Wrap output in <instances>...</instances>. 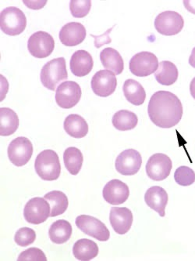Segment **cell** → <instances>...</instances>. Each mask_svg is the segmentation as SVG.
<instances>
[{"mask_svg":"<svg viewBox=\"0 0 195 261\" xmlns=\"http://www.w3.org/2000/svg\"><path fill=\"white\" fill-rule=\"evenodd\" d=\"M189 64L190 66L195 68V47L192 49L191 55H190V58H189Z\"/></svg>","mask_w":195,"mask_h":261,"instance_id":"d590c367","label":"cell"},{"mask_svg":"<svg viewBox=\"0 0 195 261\" xmlns=\"http://www.w3.org/2000/svg\"><path fill=\"white\" fill-rule=\"evenodd\" d=\"M94 62L91 55L88 51H76L72 55L70 62L71 72L78 77L85 76L91 72Z\"/></svg>","mask_w":195,"mask_h":261,"instance_id":"d6986e66","label":"cell"},{"mask_svg":"<svg viewBox=\"0 0 195 261\" xmlns=\"http://www.w3.org/2000/svg\"><path fill=\"white\" fill-rule=\"evenodd\" d=\"M51 207L45 198H33L29 200L24 210V216L29 224H38L44 223L50 217Z\"/></svg>","mask_w":195,"mask_h":261,"instance_id":"9c48e42d","label":"cell"},{"mask_svg":"<svg viewBox=\"0 0 195 261\" xmlns=\"http://www.w3.org/2000/svg\"><path fill=\"white\" fill-rule=\"evenodd\" d=\"M36 231L29 227L19 229L14 236V241L18 246L25 247L36 241Z\"/></svg>","mask_w":195,"mask_h":261,"instance_id":"1f68e13d","label":"cell"},{"mask_svg":"<svg viewBox=\"0 0 195 261\" xmlns=\"http://www.w3.org/2000/svg\"><path fill=\"white\" fill-rule=\"evenodd\" d=\"M129 68L132 74L136 76H148L158 69V58L151 52H140L131 59Z\"/></svg>","mask_w":195,"mask_h":261,"instance_id":"5b68a950","label":"cell"},{"mask_svg":"<svg viewBox=\"0 0 195 261\" xmlns=\"http://www.w3.org/2000/svg\"><path fill=\"white\" fill-rule=\"evenodd\" d=\"M184 25L183 17L174 11H165L157 16L155 27L157 32L164 36H175L181 32Z\"/></svg>","mask_w":195,"mask_h":261,"instance_id":"30bf717a","label":"cell"},{"mask_svg":"<svg viewBox=\"0 0 195 261\" xmlns=\"http://www.w3.org/2000/svg\"><path fill=\"white\" fill-rule=\"evenodd\" d=\"M174 179L180 186H190L194 183L195 173L188 166H180L174 173Z\"/></svg>","mask_w":195,"mask_h":261,"instance_id":"f546056e","label":"cell"},{"mask_svg":"<svg viewBox=\"0 0 195 261\" xmlns=\"http://www.w3.org/2000/svg\"><path fill=\"white\" fill-rule=\"evenodd\" d=\"M113 126L120 131H128L135 129L138 125V119L136 114L127 110H120L113 117Z\"/></svg>","mask_w":195,"mask_h":261,"instance_id":"83f0119b","label":"cell"},{"mask_svg":"<svg viewBox=\"0 0 195 261\" xmlns=\"http://www.w3.org/2000/svg\"><path fill=\"white\" fill-rule=\"evenodd\" d=\"M142 164V155L135 149L125 150L117 156L116 160V170L124 176L136 174Z\"/></svg>","mask_w":195,"mask_h":261,"instance_id":"5bb4252c","label":"cell"},{"mask_svg":"<svg viewBox=\"0 0 195 261\" xmlns=\"http://www.w3.org/2000/svg\"><path fill=\"white\" fill-rule=\"evenodd\" d=\"M66 61L63 58H55L49 61L41 71L40 79L42 85L48 90L55 91L58 84L68 80Z\"/></svg>","mask_w":195,"mask_h":261,"instance_id":"3957f363","label":"cell"},{"mask_svg":"<svg viewBox=\"0 0 195 261\" xmlns=\"http://www.w3.org/2000/svg\"><path fill=\"white\" fill-rule=\"evenodd\" d=\"M183 4H184V7L188 10L189 12L195 14L194 0H185V1H183Z\"/></svg>","mask_w":195,"mask_h":261,"instance_id":"e575fe53","label":"cell"},{"mask_svg":"<svg viewBox=\"0 0 195 261\" xmlns=\"http://www.w3.org/2000/svg\"><path fill=\"white\" fill-rule=\"evenodd\" d=\"M63 127L67 134L74 138H83L88 133V125L79 115L71 114L64 121Z\"/></svg>","mask_w":195,"mask_h":261,"instance_id":"44dd1931","label":"cell"},{"mask_svg":"<svg viewBox=\"0 0 195 261\" xmlns=\"http://www.w3.org/2000/svg\"><path fill=\"white\" fill-rule=\"evenodd\" d=\"M86 34L85 27L81 23H68L59 32V40L64 46H78L85 39Z\"/></svg>","mask_w":195,"mask_h":261,"instance_id":"e0dca14e","label":"cell"},{"mask_svg":"<svg viewBox=\"0 0 195 261\" xmlns=\"http://www.w3.org/2000/svg\"><path fill=\"white\" fill-rule=\"evenodd\" d=\"M27 26V18L22 10L15 7L4 9L0 14V29L10 36H18Z\"/></svg>","mask_w":195,"mask_h":261,"instance_id":"277c9868","label":"cell"},{"mask_svg":"<svg viewBox=\"0 0 195 261\" xmlns=\"http://www.w3.org/2000/svg\"><path fill=\"white\" fill-rule=\"evenodd\" d=\"M173 164L167 154L157 153L150 157L146 164L148 177L155 181H161L170 176Z\"/></svg>","mask_w":195,"mask_h":261,"instance_id":"8fae6325","label":"cell"},{"mask_svg":"<svg viewBox=\"0 0 195 261\" xmlns=\"http://www.w3.org/2000/svg\"><path fill=\"white\" fill-rule=\"evenodd\" d=\"M35 169L40 178L46 181H52L59 178L61 165L59 156L52 150H45L38 154L35 162Z\"/></svg>","mask_w":195,"mask_h":261,"instance_id":"7a4b0ae2","label":"cell"},{"mask_svg":"<svg viewBox=\"0 0 195 261\" xmlns=\"http://www.w3.org/2000/svg\"><path fill=\"white\" fill-rule=\"evenodd\" d=\"M133 214L126 207H112L110 221L114 231L124 234L129 231L133 224Z\"/></svg>","mask_w":195,"mask_h":261,"instance_id":"2e32d148","label":"cell"},{"mask_svg":"<svg viewBox=\"0 0 195 261\" xmlns=\"http://www.w3.org/2000/svg\"><path fill=\"white\" fill-rule=\"evenodd\" d=\"M63 161L65 167L71 175H78L82 167L84 158L78 148L71 147L64 151Z\"/></svg>","mask_w":195,"mask_h":261,"instance_id":"f1b7e54d","label":"cell"},{"mask_svg":"<svg viewBox=\"0 0 195 261\" xmlns=\"http://www.w3.org/2000/svg\"><path fill=\"white\" fill-rule=\"evenodd\" d=\"M155 77L156 81L161 85H173L178 79V69L173 62L161 61L155 71Z\"/></svg>","mask_w":195,"mask_h":261,"instance_id":"484cf974","label":"cell"},{"mask_svg":"<svg viewBox=\"0 0 195 261\" xmlns=\"http://www.w3.org/2000/svg\"><path fill=\"white\" fill-rule=\"evenodd\" d=\"M17 259L21 261H46L47 258L39 248H30L20 253Z\"/></svg>","mask_w":195,"mask_h":261,"instance_id":"d6a6232c","label":"cell"},{"mask_svg":"<svg viewBox=\"0 0 195 261\" xmlns=\"http://www.w3.org/2000/svg\"><path fill=\"white\" fill-rule=\"evenodd\" d=\"M113 28H114V26L112 27L111 29H109V30L106 31V33L102 35V36H97L91 34V37L94 39V45L95 47L100 48L101 46H104V45L109 44V43H111L112 39H110V34L111 33V31L113 30Z\"/></svg>","mask_w":195,"mask_h":261,"instance_id":"836d02e7","label":"cell"},{"mask_svg":"<svg viewBox=\"0 0 195 261\" xmlns=\"http://www.w3.org/2000/svg\"><path fill=\"white\" fill-rule=\"evenodd\" d=\"M91 89L96 95L107 97L112 95L117 87L116 75L109 70H100L91 79Z\"/></svg>","mask_w":195,"mask_h":261,"instance_id":"4fadbf2b","label":"cell"},{"mask_svg":"<svg viewBox=\"0 0 195 261\" xmlns=\"http://www.w3.org/2000/svg\"><path fill=\"white\" fill-rule=\"evenodd\" d=\"M81 94L79 84L73 81L63 82L56 89V103L62 109H71L80 101Z\"/></svg>","mask_w":195,"mask_h":261,"instance_id":"7c38bea8","label":"cell"},{"mask_svg":"<svg viewBox=\"0 0 195 261\" xmlns=\"http://www.w3.org/2000/svg\"><path fill=\"white\" fill-rule=\"evenodd\" d=\"M123 91L126 100L135 106L143 105L146 98V93L142 84L132 79L124 82Z\"/></svg>","mask_w":195,"mask_h":261,"instance_id":"7402d4cb","label":"cell"},{"mask_svg":"<svg viewBox=\"0 0 195 261\" xmlns=\"http://www.w3.org/2000/svg\"><path fill=\"white\" fill-rule=\"evenodd\" d=\"M168 200V194L161 187H151L145 195V201L148 206L158 213L161 217H165L166 206Z\"/></svg>","mask_w":195,"mask_h":261,"instance_id":"ac0fdd59","label":"cell"},{"mask_svg":"<svg viewBox=\"0 0 195 261\" xmlns=\"http://www.w3.org/2000/svg\"><path fill=\"white\" fill-rule=\"evenodd\" d=\"M183 106L180 99L169 91L156 92L148 103V113L155 126L164 129L173 127L183 116Z\"/></svg>","mask_w":195,"mask_h":261,"instance_id":"6da1fadb","label":"cell"},{"mask_svg":"<svg viewBox=\"0 0 195 261\" xmlns=\"http://www.w3.org/2000/svg\"><path fill=\"white\" fill-rule=\"evenodd\" d=\"M100 60L106 70H110L115 75H120L124 68L123 58L116 49L108 47L100 54Z\"/></svg>","mask_w":195,"mask_h":261,"instance_id":"ffe728a7","label":"cell"},{"mask_svg":"<svg viewBox=\"0 0 195 261\" xmlns=\"http://www.w3.org/2000/svg\"><path fill=\"white\" fill-rule=\"evenodd\" d=\"M190 92L192 97L195 100V77L192 80L190 85Z\"/></svg>","mask_w":195,"mask_h":261,"instance_id":"8d00e7d4","label":"cell"},{"mask_svg":"<svg viewBox=\"0 0 195 261\" xmlns=\"http://www.w3.org/2000/svg\"><path fill=\"white\" fill-rule=\"evenodd\" d=\"M20 120L17 113L8 108L0 109V135L2 137L12 135L18 129Z\"/></svg>","mask_w":195,"mask_h":261,"instance_id":"603a6c76","label":"cell"},{"mask_svg":"<svg viewBox=\"0 0 195 261\" xmlns=\"http://www.w3.org/2000/svg\"><path fill=\"white\" fill-rule=\"evenodd\" d=\"M75 224L84 234L94 238L99 241L106 242L110 239L109 229L95 217L88 215L78 216L76 219Z\"/></svg>","mask_w":195,"mask_h":261,"instance_id":"8992f818","label":"cell"},{"mask_svg":"<svg viewBox=\"0 0 195 261\" xmlns=\"http://www.w3.org/2000/svg\"><path fill=\"white\" fill-rule=\"evenodd\" d=\"M73 253L79 260H91L99 254V246L89 239H80L74 245Z\"/></svg>","mask_w":195,"mask_h":261,"instance_id":"cb8c5ba5","label":"cell"},{"mask_svg":"<svg viewBox=\"0 0 195 261\" xmlns=\"http://www.w3.org/2000/svg\"><path fill=\"white\" fill-rule=\"evenodd\" d=\"M55 48L53 37L46 32L39 31L31 35L27 42L29 53L37 58H46L50 56Z\"/></svg>","mask_w":195,"mask_h":261,"instance_id":"ba28073f","label":"cell"},{"mask_svg":"<svg viewBox=\"0 0 195 261\" xmlns=\"http://www.w3.org/2000/svg\"><path fill=\"white\" fill-rule=\"evenodd\" d=\"M72 226L65 220H59L49 227V236L51 241L55 244H63L71 239Z\"/></svg>","mask_w":195,"mask_h":261,"instance_id":"d4e9b609","label":"cell"},{"mask_svg":"<svg viewBox=\"0 0 195 261\" xmlns=\"http://www.w3.org/2000/svg\"><path fill=\"white\" fill-rule=\"evenodd\" d=\"M91 7L90 0H72L70 3V10L73 17L76 18H82L88 15Z\"/></svg>","mask_w":195,"mask_h":261,"instance_id":"4dcf8cb0","label":"cell"},{"mask_svg":"<svg viewBox=\"0 0 195 261\" xmlns=\"http://www.w3.org/2000/svg\"><path fill=\"white\" fill-rule=\"evenodd\" d=\"M103 198L113 205L124 203L129 195V188L120 180H112L106 184L103 192Z\"/></svg>","mask_w":195,"mask_h":261,"instance_id":"9a60e30c","label":"cell"},{"mask_svg":"<svg viewBox=\"0 0 195 261\" xmlns=\"http://www.w3.org/2000/svg\"><path fill=\"white\" fill-rule=\"evenodd\" d=\"M44 198L50 205L51 217L62 215L68 210V198L63 192L52 191L45 195Z\"/></svg>","mask_w":195,"mask_h":261,"instance_id":"4316f807","label":"cell"},{"mask_svg":"<svg viewBox=\"0 0 195 261\" xmlns=\"http://www.w3.org/2000/svg\"><path fill=\"white\" fill-rule=\"evenodd\" d=\"M8 158L16 166H23L30 161L33 154V145L30 140L20 137L13 140L9 144Z\"/></svg>","mask_w":195,"mask_h":261,"instance_id":"52a82bcc","label":"cell"}]
</instances>
